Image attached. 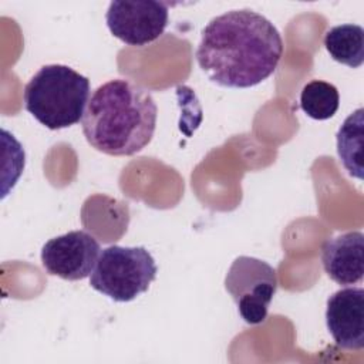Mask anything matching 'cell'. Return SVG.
Masks as SVG:
<instances>
[{"instance_id": "cell-7", "label": "cell", "mask_w": 364, "mask_h": 364, "mask_svg": "<svg viewBox=\"0 0 364 364\" xmlns=\"http://www.w3.org/2000/svg\"><path fill=\"white\" fill-rule=\"evenodd\" d=\"M100 243L85 230L55 236L41 249L43 267L53 276L75 282L88 277L100 256Z\"/></svg>"}, {"instance_id": "cell-1", "label": "cell", "mask_w": 364, "mask_h": 364, "mask_svg": "<svg viewBox=\"0 0 364 364\" xmlns=\"http://www.w3.org/2000/svg\"><path fill=\"white\" fill-rule=\"evenodd\" d=\"M283 55V40L274 24L249 10L213 17L202 30L196 61L206 77L228 88H250L269 78Z\"/></svg>"}, {"instance_id": "cell-8", "label": "cell", "mask_w": 364, "mask_h": 364, "mask_svg": "<svg viewBox=\"0 0 364 364\" xmlns=\"http://www.w3.org/2000/svg\"><path fill=\"white\" fill-rule=\"evenodd\" d=\"M326 324L336 344L344 350L364 347V290L346 287L327 300Z\"/></svg>"}, {"instance_id": "cell-5", "label": "cell", "mask_w": 364, "mask_h": 364, "mask_svg": "<svg viewBox=\"0 0 364 364\" xmlns=\"http://www.w3.org/2000/svg\"><path fill=\"white\" fill-rule=\"evenodd\" d=\"M225 289L237 306L242 320L250 326L266 320L277 289L276 270L264 260L239 256L225 277Z\"/></svg>"}, {"instance_id": "cell-6", "label": "cell", "mask_w": 364, "mask_h": 364, "mask_svg": "<svg viewBox=\"0 0 364 364\" xmlns=\"http://www.w3.org/2000/svg\"><path fill=\"white\" fill-rule=\"evenodd\" d=\"M108 30L128 46L142 47L159 38L168 26V6L155 0H115L105 13Z\"/></svg>"}, {"instance_id": "cell-4", "label": "cell", "mask_w": 364, "mask_h": 364, "mask_svg": "<svg viewBox=\"0 0 364 364\" xmlns=\"http://www.w3.org/2000/svg\"><path fill=\"white\" fill-rule=\"evenodd\" d=\"M156 263L144 246L105 247L90 274V286L114 301L127 303L145 293L156 277Z\"/></svg>"}, {"instance_id": "cell-10", "label": "cell", "mask_w": 364, "mask_h": 364, "mask_svg": "<svg viewBox=\"0 0 364 364\" xmlns=\"http://www.w3.org/2000/svg\"><path fill=\"white\" fill-rule=\"evenodd\" d=\"M324 47L334 61L358 68L364 63V30L358 24L334 26L324 36Z\"/></svg>"}, {"instance_id": "cell-2", "label": "cell", "mask_w": 364, "mask_h": 364, "mask_svg": "<svg viewBox=\"0 0 364 364\" xmlns=\"http://www.w3.org/2000/svg\"><path fill=\"white\" fill-rule=\"evenodd\" d=\"M156 117L158 108L148 90L129 80L114 78L90 97L81 119L82 134L102 154L131 156L152 141Z\"/></svg>"}, {"instance_id": "cell-9", "label": "cell", "mask_w": 364, "mask_h": 364, "mask_svg": "<svg viewBox=\"0 0 364 364\" xmlns=\"http://www.w3.org/2000/svg\"><path fill=\"white\" fill-rule=\"evenodd\" d=\"M364 235L358 230L346 232L324 242L321 263L327 276L341 286H350L363 279Z\"/></svg>"}, {"instance_id": "cell-11", "label": "cell", "mask_w": 364, "mask_h": 364, "mask_svg": "<svg viewBox=\"0 0 364 364\" xmlns=\"http://www.w3.org/2000/svg\"><path fill=\"white\" fill-rule=\"evenodd\" d=\"M363 125L364 109L357 108L344 119L336 135L338 158L346 171L357 179H363Z\"/></svg>"}, {"instance_id": "cell-12", "label": "cell", "mask_w": 364, "mask_h": 364, "mask_svg": "<svg viewBox=\"0 0 364 364\" xmlns=\"http://www.w3.org/2000/svg\"><path fill=\"white\" fill-rule=\"evenodd\" d=\"M338 105V91L327 81L313 80L307 82L300 92V108L313 119L324 121L334 117Z\"/></svg>"}, {"instance_id": "cell-3", "label": "cell", "mask_w": 364, "mask_h": 364, "mask_svg": "<svg viewBox=\"0 0 364 364\" xmlns=\"http://www.w3.org/2000/svg\"><path fill=\"white\" fill-rule=\"evenodd\" d=\"M24 108L46 128L78 124L90 100V80L63 64L43 65L24 87Z\"/></svg>"}]
</instances>
